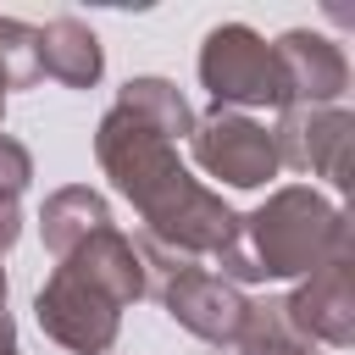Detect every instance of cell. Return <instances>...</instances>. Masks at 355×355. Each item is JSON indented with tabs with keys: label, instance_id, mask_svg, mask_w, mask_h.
<instances>
[{
	"label": "cell",
	"instance_id": "cell-10",
	"mask_svg": "<svg viewBox=\"0 0 355 355\" xmlns=\"http://www.w3.org/2000/svg\"><path fill=\"white\" fill-rule=\"evenodd\" d=\"M39 72L67 83V89H89L100 78V39L78 22V17H55L39 28Z\"/></svg>",
	"mask_w": 355,
	"mask_h": 355
},
{
	"label": "cell",
	"instance_id": "cell-19",
	"mask_svg": "<svg viewBox=\"0 0 355 355\" xmlns=\"http://www.w3.org/2000/svg\"><path fill=\"white\" fill-rule=\"evenodd\" d=\"M0 111H6V78H0Z\"/></svg>",
	"mask_w": 355,
	"mask_h": 355
},
{
	"label": "cell",
	"instance_id": "cell-18",
	"mask_svg": "<svg viewBox=\"0 0 355 355\" xmlns=\"http://www.w3.org/2000/svg\"><path fill=\"white\" fill-rule=\"evenodd\" d=\"M0 316H6V272H0Z\"/></svg>",
	"mask_w": 355,
	"mask_h": 355
},
{
	"label": "cell",
	"instance_id": "cell-1",
	"mask_svg": "<svg viewBox=\"0 0 355 355\" xmlns=\"http://www.w3.org/2000/svg\"><path fill=\"white\" fill-rule=\"evenodd\" d=\"M94 155L105 166V178L116 183V194H128L144 216V239L172 250V255H222L239 233V216L222 205V194H211L205 183L189 178V166L178 161V144L150 128L144 116H133L128 105H111L100 116L94 133Z\"/></svg>",
	"mask_w": 355,
	"mask_h": 355
},
{
	"label": "cell",
	"instance_id": "cell-3",
	"mask_svg": "<svg viewBox=\"0 0 355 355\" xmlns=\"http://www.w3.org/2000/svg\"><path fill=\"white\" fill-rule=\"evenodd\" d=\"M139 255H144L150 288L161 294V305H166V316L178 327H189L205 344H239L244 316H250V300L227 277H216V272L194 266L189 255H172V250H161L150 239H139Z\"/></svg>",
	"mask_w": 355,
	"mask_h": 355
},
{
	"label": "cell",
	"instance_id": "cell-2",
	"mask_svg": "<svg viewBox=\"0 0 355 355\" xmlns=\"http://www.w3.org/2000/svg\"><path fill=\"white\" fill-rule=\"evenodd\" d=\"M333 255H349V216L327 205L316 189H277L261 211L239 216L233 244L216 255L233 288L261 277H311Z\"/></svg>",
	"mask_w": 355,
	"mask_h": 355
},
{
	"label": "cell",
	"instance_id": "cell-6",
	"mask_svg": "<svg viewBox=\"0 0 355 355\" xmlns=\"http://www.w3.org/2000/svg\"><path fill=\"white\" fill-rule=\"evenodd\" d=\"M277 166H300L311 178H327L333 189H349V155H355V122L344 105H288L272 128Z\"/></svg>",
	"mask_w": 355,
	"mask_h": 355
},
{
	"label": "cell",
	"instance_id": "cell-14",
	"mask_svg": "<svg viewBox=\"0 0 355 355\" xmlns=\"http://www.w3.org/2000/svg\"><path fill=\"white\" fill-rule=\"evenodd\" d=\"M0 78H6V89H28L44 78L39 72V28L0 17Z\"/></svg>",
	"mask_w": 355,
	"mask_h": 355
},
{
	"label": "cell",
	"instance_id": "cell-4",
	"mask_svg": "<svg viewBox=\"0 0 355 355\" xmlns=\"http://www.w3.org/2000/svg\"><path fill=\"white\" fill-rule=\"evenodd\" d=\"M200 83L211 89L216 111H239V105H277V111H283V105H288L272 44H266L255 28H244V22H222V28L205 33Z\"/></svg>",
	"mask_w": 355,
	"mask_h": 355
},
{
	"label": "cell",
	"instance_id": "cell-15",
	"mask_svg": "<svg viewBox=\"0 0 355 355\" xmlns=\"http://www.w3.org/2000/svg\"><path fill=\"white\" fill-rule=\"evenodd\" d=\"M28 178H33V155L11 133H0V200H17L28 189Z\"/></svg>",
	"mask_w": 355,
	"mask_h": 355
},
{
	"label": "cell",
	"instance_id": "cell-12",
	"mask_svg": "<svg viewBox=\"0 0 355 355\" xmlns=\"http://www.w3.org/2000/svg\"><path fill=\"white\" fill-rule=\"evenodd\" d=\"M116 105H128L133 116H144L150 128H161L172 144L194 133V111H189V100H183L166 78H133V83L116 94Z\"/></svg>",
	"mask_w": 355,
	"mask_h": 355
},
{
	"label": "cell",
	"instance_id": "cell-5",
	"mask_svg": "<svg viewBox=\"0 0 355 355\" xmlns=\"http://www.w3.org/2000/svg\"><path fill=\"white\" fill-rule=\"evenodd\" d=\"M33 316H39V327H44L61 349H72V355H105V349L116 344V327H122V305H116L94 277H83V272L67 266V261H55L50 283H44L39 300H33Z\"/></svg>",
	"mask_w": 355,
	"mask_h": 355
},
{
	"label": "cell",
	"instance_id": "cell-8",
	"mask_svg": "<svg viewBox=\"0 0 355 355\" xmlns=\"http://www.w3.org/2000/svg\"><path fill=\"white\" fill-rule=\"evenodd\" d=\"M283 322L311 338V344H355V261L333 255L327 266H316L288 300H283Z\"/></svg>",
	"mask_w": 355,
	"mask_h": 355
},
{
	"label": "cell",
	"instance_id": "cell-9",
	"mask_svg": "<svg viewBox=\"0 0 355 355\" xmlns=\"http://www.w3.org/2000/svg\"><path fill=\"white\" fill-rule=\"evenodd\" d=\"M272 55H277L288 105H338V100H344V89H349V61H344V50H338L333 39L294 28V33H283V39L272 44ZM288 105H283V111H288Z\"/></svg>",
	"mask_w": 355,
	"mask_h": 355
},
{
	"label": "cell",
	"instance_id": "cell-17",
	"mask_svg": "<svg viewBox=\"0 0 355 355\" xmlns=\"http://www.w3.org/2000/svg\"><path fill=\"white\" fill-rule=\"evenodd\" d=\"M0 355H17V333H11V316H0Z\"/></svg>",
	"mask_w": 355,
	"mask_h": 355
},
{
	"label": "cell",
	"instance_id": "cell-13",
	"mask_svg": "<svg viewBox=\"0 0 355 355\" xmlns=\"http://www.w3.org/2000/svg\"><path fill=\"white\" fill-rule=\"evenodd\" d=\"M239 344H244L250 355H322L311 338H300V333L283 322V305H250Z\"/></svg>",
	"mask_w": 355,
	"mask_h": 355
},
{
	"label": "cell",
	"instance_id": "cell-20",
	"mask_svg": "<svg viewBox=\"0 0 355 355\" xmlns=\"http://www.w3.org/2000/svg\"><path fill=\"white\" fill-rule=\"evenodd\" d=\"M233 355H250V349H244V344H233Z\"/></svg>",
	"mask_w": 355,
	"mask_h": 355
},
{
	"label": "cell",
	"instance_id": "cell-7",
	"mask_svg": "<svg viewBox=\"0 0 355 355\" xmlns=\"http://www.w3.org/2000/svg\"><path fill=\"white\" fill-rule=\"evenodd\" d=\"M189 150H194L200 172L222 178L227 189H261L266 178H277V144L244 111H211L205 122H194Z\"/></svg>",
	"mask_w": 355,
	"mask_h": 355
},
{
	"label": "cell",
	"instance_id": "cell-16",
	"mask_svg": "<svg viewBox=\"0 0 355 355\" xmlns=\"http://www.w3.org/2000/svg\"><path fill=\"white\" fill-rule=\"evenodd\" d=\"M17 233H22V216H17V200H0V255L17 244Z\"/></svg>",
	"mask_w": 355,
	"mask_h": 355
},
{
	"label": "cell",
	"instance_id": "cell-11",
	"mask_svg": "<svg viewBox=\"0 0 355 355\" xmlns=\"http://www.w3.org/2000/svg\"><path fill=\"white\" fill-rule=\"evenodd\" d=\"M94 227H111V211H105V200L94 194V189H83V183H67V189H55L50 200H44V211H39V233H44V250L61 261L67 250H78Z\"/></svg>",
	"mask_w": 355,
	"mask_h": 355
}]
</instances>
